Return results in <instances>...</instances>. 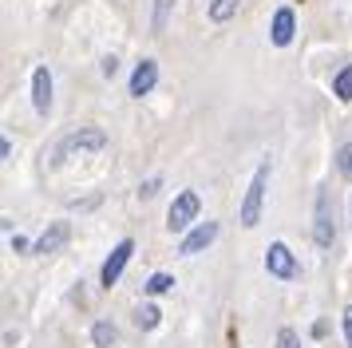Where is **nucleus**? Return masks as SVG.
Segmentation results:
<instances>
[{"label": "nucleus", "mask_w": 352, "mask_h": 348, "mask_svg": "<svg viewBox=\"0 0 352 348\" xmlns=\"http://www.w3.org/2000/svg\"><path fill=\"white\" fill-rule=\"evenodd\" d=\"M103 146H107V135H103L99 127H80V131H72L67 139H60V146L52 151V162L64 166L67 155H91V151H103Z\"/></svg>", "instance_id": "nucleus-1"}, {"label": "nucleus", "mask_w": 352, "mask_h": 348, "mask_svg": "<svg viewBox=\"0 0 352 348\" xmlns=\"http://www.w3.org/2000/svg\"><path fill=\"white\" fill-rule=\"evenodd\" d=\"M265 186H270V162H261L254 171V182L245 190V202H241V226L245 230H254L257 221H261V206H265Z\"/></svg>", "instance_id": "nucleus-2"}, {"label": "nucleus", "mask_w": 352, "mask_h": 348, "mask_svg": "<svg viewBox=\"0 0 352 348\" xmlns=\"http://www.w3.org/2000/svg\"><path fill=\"white\" fill-rule=\"evenodd\" d=\"M198 210H202V198H198L194 190H182L175 202H170V210H166V226H170V234H186V230H194Z\"/></svg>", "instance_id": "nucleus-3"}, {"label": "nucleus", "mask_w": 352, "mask_h": 348, "mask_svg": "<svg viewBox=\"0 0 352 348\" xmlns=\"http://www.w3.org/2000/svg\"><path fill=\"white\" fill-rule=\"evenodd\" d=\"M313 241H317L320 250H329L336 241V226H333V194L329 190H320L317 194V226H313Z\"/></svg>", "instance_id": "nucleus-4"}, {"label": "nucleus", "mask_w": 352, "mask_h": 348, "mask_svg": "<svg viewBox=\"0 0 352 348\" xmlns=\"http://www.w3.org/2000/svg\"><path fill=\"white\" fill-rule=\"evenodd\" d=\"M131 253H135V241H131V237H123V241H119L111 253H107V261H103V269H99V281L107 285V289H111L119 277H123V269H127Z\"/></svg>", "instance_id": "nucleus-5"}, {"label": "nucleus", "mask_w": 352, "mask_h": 348, "mask_svg": "<svg viewBox=\"0 0 352 348\" xmlns=\"http://www.w3.org/2000/svg\"><path fill=\"white\" fill-rule=\"evenodd\" d=\"M265 269H270L273 277H281V281H293L301 269H297V257L289 253L285 241H273L270 250H265Z\"/></svg>", "instance_id": "nucleus-6"}, {"label": "nucleus", "mask_w": 352, "mask_h": 348, "mask_svg": "<svg viewBox=\"0 0 352 348\" xmlns=\"http://www.w3.org/2000/svg\"><path fill=\"white\" fill-rule=\"evenodd\" d=\"M218 237V221H198L194 230H186V237H182V246H178V253H186V257H194V253H202Z\"/></svg>", "instance_id": "nucleus-7"}, {"label": "nucleus", "mask_w": 352, "mask_h": 348, "mask_svg": "<svg viewBox=\"0 0 352 348\" xmlns=\"http://www.w3.org/2000/svg\"><path fill=\"white\" fill-rule=\"evenodd\" d=\"M67 237H72V221H52L44 234L36 237V246L32 253H56V250H64L67 246Z\"/></svg>", "instance_id": "nucleus-8"}, {"label": "nucleus", "mask_w": 352, "mask_h": 348, "mask_svg": "<svg viewBox=\"0 0 352 348\" xmlns=\"http://www.w3.org/2000/svg\"><path fill=\"white\" fill-rule=\"evenodd\" d=\"M155 83H159V63L155 60H143L135 72H131V95H135V99L151 95L155 91Z\"/></svg>", "instance_id": "nucleus-9"}, {"label": "nucleus", "mask_w": 352, "mask_h": 348, "mask_svg": "<svg viewBox=\"0 0 352 348\" xmlns=\"http://www.w3.org/2000/svg\"><path fill=\"white\" fill-rule=\"evenodd\" d=\"M32 107H36V115H48L52 111V72L48 67H36L32 72Z\"/></svg>", "instance_id": "nucleus-10"}, {"label": "nucleus", "mask_w": 352, "mask_h": 348, "mask_svg": "<svg viewBox=\"0 0 352 348\" xmlns=\"http://www.w3.org/2000/svg\"><path fill=\"white\" fill-rule=\"evenodd\" d=\"M293 32H297L293 8H277V12H273V24H270V40L277 47H285V44H293Z\"/></svg>", "instance_id": "nucleus-11"}, {"label": "nucleus", "mask_w": 352, "mask_h": 348, "mask_svg": "<svg viewBox=\"0 0 352 348\" xmlns=\"http://www.w3.org/2000/svg\"><path fill=\"white\" fill-rule=\"evenodd\" d=\"M91 340H96V348H111L115 340H119V329H115L111 320H96V329H91Z\"/></svg>", "instance_id": "nucleus-12"}, {"label": "nucleus", "mask_w": 352, "mask_h": 348, "mask_svg": "<svg viewBox=\"0 0 352 348\" xmlns=\"http://www.w3.org/2000/svg\"><path fill=\"white\" fill-rule=\"evenodd\" d=\"M170 12H175V0H155V16H151V32H155V36H162V32H166Z\"/></svg>", "instance_id": "nucleus-13"}, {"label": "nucleus", "mask_w": 352, "mask_h": 348, "mask_svg": "<svg viewBox=\"0 0 352 348\" xmlns=\"http://www.w3.org/2000/svg\"><path fill=\"white\" fill-rule=\"evenodd\" d=\"M238 4L241 0H214V4H210V20H214V24L234 20V16H238Z\"/></svg>", "instance_id": "nucleus-14"}, {"label": "nucleus", "mask_w": 352, "mask_h": 348, "mask_svg": "<svg viewBox=\"0 0 352 348\" xmlns=\"http://www.w3.org/2000/svg\"><path fill=\"white\" fill-rule=\"evenodd\" d=\"M333 95L340 103H352V67H340L333 79Z\"/></svg>", "instance_id": "nucleus-15"}, {"label": "nucleus", "mask_w": 352, "mask_h": 348, "mask_svg": "<svg viewBox=\"0 0 352 348\" xmlns=\"http://www.w3.org/2000/svg\"><path fill=\"white\" fill-rule=\"evenodd\" d=\"M143 289L151 293V297H162V293H170V289H175V277H170V273H155Z\"/></svg>", "instance_id": "nucleus-16"}, {"label": "nucleus", "mask_w": 352, "mask_h": 348, "mask_svg": "<svg viewBox=\"0 0 352 348\" xmlns=\"http://www.w3.org/2000/svg\"><path fill=\"white\" fill-rule=\"evenodd\" d=\"M159 309H155V305H139V316H135V320H139V329H155V325H159Z\"/></svg>", "instance_id": "nucleus-17"}, {"label": "nucleus", "mask_w": 352, "mask_h": 348, "mask_svg": "<svg viewBox=\"0 0 352 348\" xmlns=\"http://www.w3.org/2000/svg\"><path fill=\"white\" fill-rule=\"evenodd\" d=\"M336 171L344 174V178H352V142H344V146L336 151Z\"/></svg>", "instance_id": "nucleus-18"}, {"label": "nucleus", "mask_w": 352, "mask_h": 348, "mask_svg": "<svg viewBox=\"0 0 352 348\" xmlns=\"http://www.w3.org/2000/svg\"><path fill=\"white\" fill-rule=\"evenodd\" d=\"M277 348H301V336H297L293 329H281L277 332Z\"/></svg>", "instance_id": "nucleus-19"}, {"label": "nucleus", "mask_w": 352, "mask_h": 348, "mask_svg": "<svg viewBox=\"0 0 352 348\" xmlns=\"http://www.w3.org/2000/svg\"><path fill=\"white\" fill-rule=\"evenodd\" d=\"M8 246H12V253H28V250H32V241H28L24 234H12V241H8Z\"/></svg>", "instance_id": "nucleus-20"}, {"label": "nucleus", "mask_w": 352, "mask_h": 348, "mask_svg": "<svg viewBox=\"0 0 352 348\" xmlns=\"http://www.w3.org/2000/svg\"><path fill=\"white\" fill-rule=\"evenodd\" d=\"M103 76H107V79L119 76V60H115V56H107V60H103Z\"/></svg>", "instance_id": "nucleus-21"}, {"label": "nucleus", "mask_w": 352, "mask_h": 348, "mask_svg": "<svg viewBox=\"0 0 352 348\" xmlns=\"http://www.w3.org/2000/svg\"><path fill=\"white\" fill-rule=\"evenodd\" d=\"M344 340H349V348H352V305L344 309Z\"/></svg>", "instance_id": "nucleus-22"}, {"label": "nucleus", "mask_w": 352, "mask_h": 348, "mask_svg": "<svg viewBox=\"0 0 352 348\" xmlns=\"http://www.w3.org/2000/svg\"><path fill=\"white\" fill-rule=\"evenodd\" d=\"M155 190H159V178H151V182H143V190H139V194H143V198H155Z\"/></svg>", "instance_id": "nucleus-23"}]
</instances>
